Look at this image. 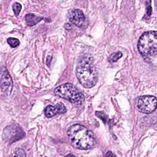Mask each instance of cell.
<instances>
[{"instance_id": "17", "label": "cell", "mask_w": 157, "mask_h": 157, "mask_svg": "<svg viewBox=\"0 0 157 157\" xmlns=\"http://www.w3.org/2000/svg\"><path fill=\"white\" fill-rule=\"evenodd\" d=\"M115 156V155H114L113 153H112V152L110 151H107V152L106 153V154H105V156Z\"/></svg>"}, {"instance_id": "8", "label": "cell", "mask_w": 157, "mask_h": 157, "mask_svg": "<svg viewBox=\"0 0 157 157\" xmlns=\"http://www.w3.org/2000/svg\"><path fill=\"white\" fill-rule=\"evenodd\" d=\"M67 17L71 23L79 28H84L86 26V17L80 9L70 10L67 13Z\"/></svg>"}, {"instance_id": "12", "label": "cell", "mask_w": 157, "mask_h": 157, "mask_svg": "<svg viewBox=\"0 0 157 157\" xmlns=\"http://www.w3.org/2000/svg\"><path fill=\"white\" fill-rule=\"evenodd\" d=\"M7 41L9 45L12 48L17 47L20 45V40L15 37H9L7 39Z\"/></svg>"}, {"instance_id": "13", "label": "cell", "mask_w": 157, "mask_h": 157, "mask_svg": "<svg viewBox=\"0 0 157 157\" xmlns=\"http://www.w3.org/2000/svg\"><path fill=\"white\" fill-rule=\"evenodd\" d=\"M12 9H13V11L15 16L17 17L21 11V5L19 2H16L12 5Z\"/></svg>"}, {"instance_id": "15", "label": "cell", "mask_w": 157, "mask_h": 157, "mask_svg": "<svg viewBox=\"0 0 157 157\" xmlns=\"http://www.w3.org/2000/svg\"><path fill=\"white\" fill-rule=\"evenodd\" d=\"M15 156H25L26 154L25 153V151L21 148H18L15 151Z\"/></svg>"}, {"instance_id": "7", "label": "cell", "mask_w": 157, "mask_h": 157, "mask_svg": "<svg viewBox=\"0 0 157 157\" xmlns=\"http://www.w3.org/2000/svg\"><path fill=\"white\" fill-rule=\"evenodd\" d=\"M13 88V82L7 69L2 67L1 70V89L2 92L6 95L10 94Z\"/></svg>"}, {"instance_id": "4", "label": "cell", "mask_w": 157, "mask_h": 157, "mask_svg": "<svg viewBox=\"0 0 157 157\" xmlns=\"http://www.w3.org/2000/svg\"><path fill=\"white\" fill-rule=\"evenodd\" d=\"M56 96L77 105H82L85 101L83 94L70 83H66L56 87L54 91Z\"/></svg>"}, {"instance_id": "9", "label": "cell", "mask_w": 157, "mask_h": 157, "mask_svg": "<svg viewBox=\"0 0 157 157\" xmlns=\"http://www.w3.org/2000/svg\"><path fill=\"white\" fill-rule=\"evenodd\" d=\"M67 111L66 107L61 102H58L54 105H47L44 109V113L47 118H52L57 114H62Z\"/></svg>"}, {"instance_id": "1", "label": "cell", "mask_w": 157, "mask_h": 157, "mask_svg": "<svg viewBox=\"0 0 157 157\" xmlns=\"http://www.w3.org/2000/svg\"><path fill=\"white\" fill-rule=\"evenodd\" d=\"M71 145L80 150H88L96 144V138L93 133L85 126L75 124L70 126L67 131Z\"/></svg>"}, {"instance_id": "11", "label": "cell", "mask_w": 157, "mask_h": 157, "mask_svg": "<svg viewBox=\"0 0 157 157\" xmlns=\"http://www.w3.org/2000/svg\"><path fill=\"white\" fill-rule=\"evenodd\" d=\"M123 54L121 52L118 51L117 52H115L112 54H111L109 58H108V60L110 63H113L117 62L121 56H122Z\"/></svg>"}, {"instance_id": "5", "label": "cell", "mask_w": 157, "mask_h": 157, "mask_svg": "<svg viewBox=\"0 0 157 157\" xmlns=\"http://www.w3.org/2000/svg\"><path fill=\"white\" fill-rule=\"evenodd\" d=\"M156 98L154 96H141L136 101V107L140 112L144 113H151L156 109Z\"/></svg>"}, {"instance_id": "3", "label": "cell", "mask_w": 157, "mask_h": 157, "mask_svg": "<svg viewBox=\"0 0 157 157\" xmlns=\"http://www.w3.org/2000/svg\"><path fill=\"white\" fill-rule=\"evenodd\" d=\"M138 50L145 61L152 63L157 54V33L148 31L144 33L138 40Z\"/></svg>"}, {"instance_id": "10", "label": "cell", "mask_w": 157, "mask_h": 157, "mask_svg": "<svg viewBox=\"0 0 157 157\" xmlns=\"http://www.w3.org/2000/svg\"><path fill=\"white\" fill-rule=\"evenodd\" d=\"M25 21L26 24L29 26H33L40 22L43 18L33 13H28L25 15Z\"/></svg>"}, {"instance_id": "2", "label": "cell", "mask_w": 157, "mask_h": 157, "mask_svg": "<svg viewBox=\"0 0 157 157\" xmlns=\"http://www.w3.org/2000/svg\"><path fill=\"white\" fill-rule=\"evenodd\" d=\"M76 76L80 84L86 88L96 85L98 74L91 56L85 55L80 59L76 68Z\"/></svg>"}, {"instance_id": "14", "label": "cell", "mask_w": 157, "mask_h": 157, "mask_svg": "<svg viewBox=\"0 0 157 157\" xmlns=\"http://www.w3.org/2000/svg\"><path fill=\"white\" fill-rule=\"evenodd\" d=\"M96 115L97 117H98L100 119H101L104 122V123H107V121L108 120V117L102 112H98L96 111Z\"/></svg>"}, {"instance_id": "6", "label": "cell", "mask_w": 157, "mask_h": 157, "mask_svg": "<svg viewBox=\"0 0 157 157\" xmlns=\"http://www.w3.org/2000/svg\"><path fill=\"white\" fill-rule=\"evenodd\" d=\"M25 136L23 129L17 124H12L6 127L2 133V138L9 143H13Z\"/></svg>"}, {"instance_id": "16", "label": "cell", "mask_w": 157, "mask_h": 157, "mask_svg": "<svg viewBox=\"0 0 157 157\" xmlns=\"http://www.w3.org/2000/svg\"><path fill=\"white\" fill-rule=\"evenodd\" d=\"M146 9H147V10H146L147 14L148 16H150L151 14V12H152V7H151L150 4H148V5H147Z\"/></svg>"}]
</instances>
